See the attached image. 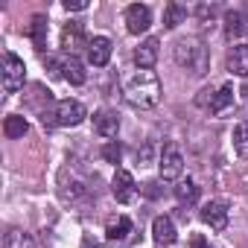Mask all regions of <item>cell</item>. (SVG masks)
Listing matches in <instances>:
<instances>
[{
	"instance_id": "1",
	"label": "cell",
	"mask_w": 248,
	"mask_h": 248,
	"mask_svg": "<svg viewBox=\"0 0 248 248\" xmlns=\"http://www.w3.org/2000/svg\"><path fill=\"white\" fill-rule=\"evenodd\" d=\"M123 99H126L132 108H140V111L155 108L158 99H161V79H158V73L155 70H138L126 82V88H123Z\"/></svg>"
},
{
	"instance_id": "2",
	"label": "cell",
	"mask_w": 248,
	"mask_h": 248,
	"mask_svg": "<svg viewBox=\"0 0 248 248\" xmlns=\"http://www.w3.org/2000/svg\"><path fill=\"white\" fill-rule=\"evenodd\" d=\"M175 62L190 70L193 76H204L210 70V59H207V47L199 38H178L175 41Z\"/></svg>"
},
{
	"instance_id": "3",
	"label": "cell",
	"mask_w": 248,
	"mask_h": 248,
	"mask_svg": "<svg viewBox=\"0 0 248 248\" xmlns=\"http://www.w3.org/2000/svg\"><path fill=\"white\" fill-rule=\"evenodd\" d=\"M85 117L88 114H85V105L79 99H62V102H56L53 111H41L44 126H64V129L67 126H79Z\"/></svg>"
},
{
	"instance_id": "4",
	"label": "cell",
	"mask_w": 248,
	"mask_h": 248,
	"mask_svg": "<svg viewBox=\"0 0 248 248\" xmlns=\"http://www.w3.org/2000/svg\"><path fill=\"white\" fill-rule=\"evenodd\" d=\"M27 82V67H24V59H18L15 53H6L3 56V91L6 93H15L21 91Z\"/></svg>"
},
{
	"instance_id": "5",
	"label": "cell",
	"mask_w": 248,
	"mask_h": 248,
	"mask_svg": "<svg viewBox=\"0 0 248 248\" xmlns=\"http://www.w3.org/2000/svg\"><path fill=\"white\" fill-rule=\"evenodd\" d=\"M158 170H161V178H164V181L181 178V172H184V155H181V149H178L175 143H167V146L161 149Z\"/></svg>"
},
{
	"instance_id": "6",
	"label": "cell",
	"mask_w": 248,
	"mask_h": 248,
	"mask_svg": "<svg viewBox=\"0 0 248 248\" xmlns=\"http://www.w3.org/2000/svg\"><path fill=\"white\" fill-rule=\"evenodd\" d=\"M111 193L120 204H129L138 199V184H135V175L129 170H117L114 178H111Z\"/></svg>"
},
{
	"instance_id": "7",
	"label": "cell",
	"mask_w": 248,
	"mask_h": 248,
	"mask_svg": "<svg viewBox=\"0 0 248 248\" xmlns=\"http://www.w3.org/2000/svg\"><path fill=\"white\" fill-rule=\"evenodd\" d=\"M149 27H152V9H149V6L135 3V6L126 9V30H129L132 35H140V32H146Z\"/></svg>"
},
{
	"instance_id": "8",
	"label": "cell",
	"mask_w": 248,
	"mask_h": 248,
	"mask_svg": "<svg viewBox=\"0 0 248 248\" xmlns=\"http://www.w3.org/2000/svg\"><path fill=\"white\" fill-rule=\"evenodd\" d=\"M199 216H202V222L210 225L213 231H225V228H228V219H231V210H228L225 202H207Z\"/></svg>"
},
{
	"instance_id": "9",
	"label": "cell",
	"mask_w": 248,
	"mask_h": 248,
	"mask_svg": "<svg viewBox=\"0 0 248 248\" xmlns=\"http://www.w3.org/2000/svg\"><path fill=\"white\" fill-rule=\"evenodd\" d=\"M117 129H120V117H117L114 111L102 108V111L93 114V132H96L102 140L111 143V138H117Z\"/></svg>"
},
{
	"instance_id": "10",
	"label": "cell",
	"mask_w": 248,
	"mask_h": 248,
	"mask_svg": "<svg viewBox=\"0 0 248 248\" xmlns=\"http://www.w3.org/2000/svg\"><path fill=\"white\" fill-rule=\"evenodd\" d=\"M132 233H135V225H132L129 216H114V219H108V225H105V236H108V242H114V245L126 242Z\"/></svg>"
},
{
	"instance_id": "11",
	"label": "cell",
	"mask_w": 248,
	"mask_h": 248,
	"mask_svg": "<svg viewBox=\"0 0 248 248\" xmlns=\"http://www.w3.org/2000/svg\"><path fill=\"white\" fill-rule=\"evenodd\" d=\"M82 44H85V47L91 44V41L85 38V27H82L79 21H70V24L64 27V32H62V47H64V50L73 56V53H76Z\"/></svg>"
},
{
	"instance_id": "12",
	"label": "cell",
	"mask_w": 248,
	"mask_h": 248,
	"mask_svg": "<svg viewBox=\"0 0 248 248\" xmlns=\"http://www.w3.org/2000/svg\"><path fill=\"white\" fill-rule=\"evenodd\" d=\"M108 59H111V38H105V35L91 38V44H88V62L93 67H105Z\"/></svg>"
},
{
	"instance_id": "13",
	"label": "cell",
	"mask_w": 248,
	"mask_h": 248,
	"mask_svg": "<svg viewBox=\"0 0 248 248\" xmlns=\"http://www.w3.org/2000/svg\"><path fill=\"white\" fill-rule=\"evenodd\" d=\"M158 47H161L158 38H146V41H140V47L135 50V64H138L140 70H152L155 62H158Z\"/></svg>"
},
{
	"instance_id": "14",
	"label": "cell",
	"mask_w": 248,
	"mask_h": 248,
	"mask_svg": "<svg viewBox=\"0 0 248 248\" xmlns=\"http://www.w3.org/2000/svg\"><path fill=\"white\" fill-rule=\"evenodd\" d=\"M175 225H172V219L170 216H158L155 222H152V239L158 242V245H172L175 242Z\"/></svg>"
},
{
	"instance_id": "15",
	"label": "cell",
	"mask_w": 248,
	"mask_h": 248,
	"mask_svg": "<svg viewBox=\"0 0 248 248\" xmlns=\"http://www.w3.org/2000/svg\"><path fill=\"white\" fill-rule=\"evenodd\" d=\"M228 70L233 76H248V44H233L228 53Z\"/></svg>"
},
{
	"instance_id": "16",
	"label": "cell",
	"mask_w": 248,
	"mask_h": 248,
	"mask_svg": "<svg viewBox=\"0 0 248 248\" xmlns=\"http://www.w3.org/2000/svg\"><path fill=\"white\" fill-rule=\"evenodd\" d=\"M62 76H64L70 85H85L88 70H85V64H82L76 56H67V59H62Z\"/></svg>"
},
{
	"instance_id": "17",
	"label": "cell",
	"mask_w": 248,
	"mask_h": 248,
	"mask_svg": "<svg viewBox=\"0 0 248 248\" xmlns=\"http://www.w3.org/2000/svg\"><path fill=\"white\" fill-rule=\"evenodd\" d=\"M231 102H233V85H222L219 91H213V96L207 102V111L210 114H222Z\"/></svg>"
},
{
	"instance_id": "18",
	"label": "cell",
	"mask_w": 248,
	"mask_h": 248,
	"mask_svg": "<svg viewBox=\"0 0 248 248\" xmlns=\"http://www.w3.org/2000/svg\"><path fill=\"white\" fill-rule=\"evenodd\" d=\"M27 132H30V123H27V117H18V114L6 117V123H3V135H6L9 140H18V138H24Z\"/></svg>"
},
{
	"instance_id": "19",
	"label": "cell",
	"mask_w": 248,
	"mask_h": 248,
	"mask_svg": "<svg viewBox=\"0 0 248 248\" xmlns=\"http://www.w3.org/2000/svg\"><path fill=\"white\" fill-rule=\"evenodd\" d=\"M30 38H32V44H35L38 50L47 47V18H44V15H35V18L30 21Z\"/></svg>"
},
{
	"instance_id": "20",
	"label": "cell",
	"mask_w": 248,
	"mask_h": 248,
	"mask_svg": "<svg viewBox=\"0 0 248 248\" xmlns=\"http://www.w3.org/2000/svg\"><path fill=\"white\" fill-rule=\"evenodd\" d=\"M3 248H35V239H32L27 231L12 228V231L6 233V239H3Z\"/></svg>"
},
{
	"instance_id": "21",
	"label": "cell",
	"mask_w": 248,
	"mask_h": 248,
	"mask_svg": "<svg viewBox=\"0 0 248 248\" xmlns=\"http://www.w3.org/2000/svg\"><path fill=\"white\" fill-rule=\"evenodd\" d=\"M175 199L181 202V204H196L199 202V184L196 181H178V187H175Z\"/></svg>"
},
{
	"instance_id": "22",
	"label": "cell",
	"mask_w": 248,
	"mask_h": 248,
	"mask_svg": "<svg viewBox=\"0 0 248 248\" xmlns=\"http://www.w3.org/2000/svg\"><path fill=\"white\" fill-rule=\"evenodd\" d=\"M184 18H187V9L181 3H167V9H164V27L167 30H175L178 24H184Z\"/></svg>"
},
{
	"instance_id": "23",
	"label": "cell",
	"mask_w": 248,
	"mask_h": 248,
	"mask_svg": "<svg viewBox=\"0 0 248 248\" xmlns=\"http://www.w3.org/2000/svg\"><path fill=\"white\" fill-rule=\"evenodd\" d=\"M233 149L239 158H248V123H239L233 129Z\"/></svg>"
},
{
	"instance_id": "24",
	"label": "cell",
	"mask_w": 248,
	"mask_h": 248,
	"mask_svg": "<svg viewBox=\"0 0 248 248\" xmlns=\"http://www.w3.org/2000/svg\"><path fill=\"white\" fill-rule=\"evenodd\" d=\"M242 30H245L242 12H225V35H228V38H236Z\"/></svg>"
},
{
	"instance_id": "25",
	"label": "cell",
	"mask_w": 248,
	"mask_h": 248,
	"mask_svg": "<svg viewBox=\"0 0 248 248\" xmlns=\"http://www.w3.org/2000/svg\"><path fill=\"white\" fill-rule=\"evenodd\" d=\"M102 158H105L108 164H120V158H123V146H120L117 140L105 143V146H102Z\"/></svg>"
},
{
	"instance_id": "26",
	"label": "cell",
	"mask_w": 248,
	"mask_h": 248,
	"mask_svg": "<svg viewBox=\"0 0 248 248\" xmlns=\"http://www.w3.org/2000/svg\"><path fill=\"white\" fill-rule=\"evenodd\" d=\"M216 12H219V6H213V3H210V6H207V3H202V6L196 9V15H199L202 21H207V18H213Z\"/></svg>"
},
{
	"instance_id": "27",
	"label": "cell",
	"mask_w": 248,
	"mask_h": 248,
	"mask_svg": "<svg viewBox=\"0 0 248 248\" xmlns=\"http://www.w3.org/2000/svg\"><path fill=\"white\" fill-rule=\"evenodd\" d=\"M64 9L67 12H85L88 3H85V0H64Z\"/></svg>"
},
{
	"instance_id": "28",
	"label": "cell",
	"mask_w": 248,
	"mask_h": 248,
	"mask_svg": "<svg viewBox=\"0 0 248 248\" xmlns=\"http://www.w3.org/2000/svg\"><path fill=\"white\" fill-rule=\"evenodd\" d=\"M190 248H213V245H210L202 233H193V236H190Z\"/></svg>"
},
{
	"instance_id": "29",
	"label": "cell",
	"mask_w": 248,
	"mask_h": 248,
	"mask_svg": "<svg viewBox=\"0 0 248 248\" xmlns=\"http://www.w3.org/2000/svg\"><path fill=\"white\" fill-rule=\"evenodd\" d=\"M143 193H146V196H149V199H158V196H161V184H158V181H149V184H146V190H143Z\"/></svg>"
},
{
	"instance_id": "30",
	"label": "cell",
	"mask_w": 248,
	"mask_h": 248,
	"mask_svg": "<svg viewBox=\"0 0 248 248\" xmlns=\"http://www.w3.org/2000/svg\"><path fill=\"white\" fill-rule=\"evenodd\" d=\"M242 93H245V96H248V82H245V85H242Z\"/></svg>"
}]
</instances>
